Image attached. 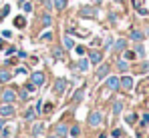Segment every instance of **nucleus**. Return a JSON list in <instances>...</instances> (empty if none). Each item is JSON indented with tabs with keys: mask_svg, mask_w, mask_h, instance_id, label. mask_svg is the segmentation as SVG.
I'll return each mask as SVG.
<instances>
[{
	"mask_svg": "<svg viewBox=\"0 0 149 138\" xmlns=\"http://www.w3.org/2000/svg\"><path fill=\"white\" fill-rule=\"evenodd\" d=\"M45 2V6H47V10H52L54 6H52V0H42Z\"/></svg>",
	"mask_w": 149,
	"mask_h": 138,
	"instance_id": "obj_37",
	"label": "nucleus"
},
{
	"mask_svg": "<svg viewBox=\"0 0 149 138\" xmlns=\"http://www.w3.org/2000/svg\"><path fill=\"white\" fill-rule=\"evenodd\" d=\"M10 78H12V72L6 68H0V82H10Z\"/></svg>",
	"mask_w": 149,
	"mask_h": 138,
	"instance_id": "obj_13",
	"label": "nucleus"
},
{
	"mask_svg": "<svg viewBox=\"0 0 149 138\" xmlns=\"http://www.w3.org/2000/svg\"><path fill=\"white\" fill-rule=\"evenodd\" d=\"M101 122H103V114L101 112H91L89 114V126H93V128H97V126H101Z\"/></svg>",
	"mask_w": 149,
	"mask_h": 138,
	"instance_id": "obj_3",
	"label": "nucleus"
},
{
	"mask_svg": "<svg viewBox=\"0 0 149 138\" xmlns=\"http://www.w3.org/2000/svg\"><path fill=\"white\" fill-rule=\"evenodd\" d=\"M38 2H40V0H38Z\"/></svg>",
	"mask_w": 149,
	"mask_h": 138,
	"instance_id": "obj_51",
	"label": "nucleus"
},
{
	"mask_svg": "<svg viewBox=\"0 0 149 138\" xmlns=\"http://www.w3.org/2000/svg\"><path fill=\"white\" fill-rule=\"evenodd\" d=\"M143 38H145V36H143V32H141V30H133V32H131V40H135V42H141Z\"/></svg>",
	"mask_w": 149,
	"mask_h": 138,
	"instance_id": "obj_15",
	"label": "nucleus"
},
{
	"mask_svg": "<svg viewBox=\"0 0 149 138\" xmlns=\"http://www.w3.org/2000/svg\"><path fill=\"white\" fill-rule=\"evenodd\" d=\"M135 56H137V54H135L133 50H125V60H133Z\"/></svg>",
	"mask_w": 149,
	"mask_h": 138,
	"instance_id": "obj_32",
	"label": "nucleus"
},
{
	"mask_svg": "<svg viewBox=\"0 0 149 138\" xmlns=\"http://www.w3.org/2000/svg\"><path fill=\"white\" fill-rule=\"evenodd\" d=\"M54 58H63V50L61 48H54Z\"/></svg>",
	"mask_w": 149,
	"mask_h": 138,
	"instance_id": "obj_38",
	"label": "nucleus"
},
{
	"mask_svg": "<svg viewBox=\"0 0 149 138\" xmlns=\"http://www.w3.org/2000/svg\"><path fill=\"white\" fill-rule=\"evenodd\" d=\"M89 66H91V62H89V58H85V56H81V60L77 62V70H79V72H87V70H89Z\"/></svg>",
	"mask_w": 149,
	"mask_h": 138,
	"instance_id": "obj_10",
	"label": "nucleus"
},
{
	"mask_svg": "<svg viewBox=\"0 0 149 138\" xmlns=\"http://www.w3.org/2000/svg\"><path fill=\"white\" fill-rule=\"evenodd\" d=\"M101 2H103V0H93V4H101Z\"/></svg>",
	"mask_w": 149,
	"mask_h": 138,
	"instance_id": "obj_46",
	"label": "nucleus"
},
{
	"mask_svg": "<svg viewBox=\"0 0 149 138\" xmlns=\"http://www.w3.org/2000/svg\"><path fill=\"white\" fill-rule=\"evenodd\" d=\"M26 90H30V92H32V90H36V86H34V84L30 82V84H26Z\"/></svg>",
	"mask_w": 149,
	"mask_h": 138,
	"instance_id": "obj_42",
	"label": "nucleus"
},
{
	"mask_svg": "<svg viewBox=\"0 0 149 138\" xmlns=\"http://www.w3.org/2000/svg\"><path fill=\"white\" fill-rule=\"evenodd\" d=\"M16 96H18L20 100H28V98H30V96H28V90H20L18 94H16Z\"/></svg>",
	"mask_w": 149,
	"mask_h": 138,
	"instance_id": "obj_33",
	"label": "nucleus"
},
{
	"mask_svg": "<svg viewBox=\"0 0 149 138\" xmlns=\"http://www.w3.org/2000/svg\"><path fill=\"white\" fill-rule=\"evenodd\" d=\"M16 74H26V68H24V66H20V68L16 70Z\"/></svg>",
	"mask_w": 149,
	"mask_h": 138,
	"instance_id": "obj_43",
	"label": "nucleus"
},
{
	"mask_svg": "<svg viewBox=\"0 0 149 138\" xmlns=\"http://www.w3.org/2000/svg\"><path fill=\"white\" fill-rule=\"evenodd\" d=\"M16 98H18V96H16V90H12V88L2 90V102H6V104H14Z\"/></svg>",
	"mask_w": 149,
	"mask_h": 138,
	"instance_id": "obj_1",
	"label": "nucleus"
},
{
	"mask_svg": "<svg viewBox=\"0 0 149 138\" xmlns=\"http://www.w3.org/2000/svg\"><path fill=\"white\" fill-rule=\"evenodd\" d=\"M52 24V16L49 14H42V26H50Z\"/></svg>",
	"mask_w": 149,
	"mask_h": 138,
	"instance_id": "obj_28",
	"label": "nucleus"
},
{
	"mask_svg": "<svg viewBox=\"0 0 149 138\" xmlns=\"http://www.w3.org/2000/svg\"><path fill=\"white\" fill-rule=\"evenodd\" d=\"M67 132H69V130H67L65 124H58V126H56V136H65Z\"/></svg>",
	"mask_w": 149,
	"mask_h": 138,
	"instance_id": "obj_23",
	"label": "nucleus"
},
{
	"mask_svg": "<svg viewBox=\"0 0 149 138\" xmlns=\"http://www.w3.org/2000/svg\"><path fill=\"white\" fill-rule=\"evenodd\" d=\"M107 88L109 90H119L121 88V82L117 76H107Z\"/></svg>",
	"mask_w": 149,
	"mask_h": 138,
	"instance_id": "obj_7",
	"label": "nucleus"
},
{
	"mask_svg": "<svg viewBox=\"0 0 149 138\" xmlns=\"http://www.w3.org/2000/svg\"><path fill=\"white\" fill-rule=\"evenodd\" d=\"M22 8H24V12H32V4H30V2H24Z\"/></svg>",
	"mask_w": 149,
	"mask_h": 138,
	"instance_id": "obj_36",
	"label": "nucleus"
},
{
	"mask_svg": "<svg viewBox=\"0 0 149 138\" xmlns=\"http://www.w3.org/2000/svg\"><path fill=\"white\" fill-rule=\"evenodd\" d=\"M49 138H58V136H49Z\"/></svg>",
	"mask_w": 149,
	"mask_h": 138,
	"instance_id": "obj_48",
	"label": "nucleus"
},
{
	"mask_svg": "<svg viewBox=\"0 0 149 138\" xmlns=\"http://www.w3.org/2000/svg\"><path fill=\"white\" fill-rule=\"evenodd\" d=\"M2 36H4V38H10V36H12V32H10V30H4V32H2Z\"/></svg>",
	"mask_w": 149,
	"mask_h": 138,
	"instance_id": "obj_41",
	"label": "nucleus"
},
{
	"mask_svg": "<svg viewBox=\"0 0 149 138\" xmlns=\"http://www.w3.org/2000/svg\"><path fill=\"white\" fill-rule=\"evenodd\" d=\"M101 60H103V52H99V50H91L89 52V62L91 64H101Z\"/></svg>",
	"mask_w": 149,
	"mask_h": 138,
	"instance_id": "obj_9",
	"label": "nucleus"
},
{
	"mask_svg": "<svg viewBox=\"0 0 149 138\" xmlns=\"http://www.w3.org/2000/svg\"><path fill=\"white\" fill-rule=\"evenodd\" d=\"M121 110H123V102L117 100V102L113 104V114H121Z\"/></svg>",
	"mask_w": 149,
	"mask_h": 138,
	"instance_id": "obj_22",
	"label": "nucleus"
},
{
	"mask_svg": "<svg viewBox=\"0 0 149 138\" xmlns=\"http://www.w3.org/2000/svg\"><path fill=\"white\" fill-rule=\"evenodd\" d=\"M42 130H45V124H40V122H36V124L32 126V134H34V136L42 134Z\"/></svg>",
	"mask_w": 149,
	"mask_h": 138,
	"instance_id": "obj_17",
	"label": "nucleus"
},
{
	"mask_svg": "<svg viewBox=\"0 0 149 138\" xmlns=\"http://www.w3.org/2000/svg\"><path fill=\"white\" fill-rule=\"evenodd\" d=\"M12 114H14V106L2 102V104H0V116H2V118H10Z\"/></svg>",
	"mask_w": 149,
	"mask_h": 138,
	"instance_id": "obj_5",
	"label": "nucleus"
},
{
	"mask_svg": "<svg viewBox=\"0 0 149 138\" xmlns=\"http://www.w3.org/2000/svg\"><path fill=\"white\" fill-rule=\"evenodd\" d=\"M67 86H69V82H67L65 78H56V82H54V92H56V94H63V92L67 90Z\"/></svg>",
	"mask_w": 149,
	"mask_h": 138,
	"instance_id": "obj_8",
	"label": "nucleus"
},
{
	"mask_svg": "<svg viewBox=\"0 0 149 138\" xmlns=\"http://www.w3.org/2000/svg\"><path fill=\"white\" fill-rule=\"evenodd\" d=\"M14 26H16V28H24L26 26V18L24 16H16V18H14Z\"/></svg>",
	"mask_w": 149,
	"mask_h": 138,
	"instance_id": "obj_20",
	"label": "nucleus"
},
{
	"mask_svg": "<svg viewBox=\"0 0 149 138\" xmlns=\"http://www.w3.org/2000/svg\"><path fill=\"white\" fill-rule=\"evenodd\" d=\"M2 138H10L12 136V126H2Z\"/></svg>",
	"mask_w": 149,
	"mask_h": 138,
	"instance_id": "obj_21",
	"label": "nucleus"
},
{
	"mask_svg": "<svg viewBox=\"0 0 149 138\" xmlns=\"http://www.w3.org/2000/svg\"><path fill=\"white\" fill-rule=\"evenodd\" d=\"M73 50H74L77 56H85V54H87V48H85V46H74Z\"/></svg>",
	"mask_w": 149,
	"mask_h": 138,
	"instance_id": "obj_24",
	"label": "nucleus"
},
{
	"mask_svg": "<svg viewBox=\"0 0 149 138\" xmlns=\"http://www.w3.org/2000/svg\"><path fill=\"white\" fill-rule=\"evenodd\" d=\"M119 82H121V88H125V90H131L133 84H135L131 76H123V78H119Z\"/></svg>",
	"mask_w": 149,
	"mask_h": 138,
	"instance_id": "obj_11",
	"label": "nucleus"
},
{
	"mask_svg": "<svg viewBox=\"0 0 149 138\" xmlns=\"http://www.w3.org/2000/svg\"><path fill=\"white\" fill-rule=\"evenodd\" d=\"M125 122H127V124H135V122H137V114H127L125 116Z\"/></svg>",
	"mask_w": 149,
	"mask_h": 138,
	"instance_id": "obj_27",
	"label": "nucleus"
},
{
	"mask_svg": "<svg viewBox=\"0 0 149 138\" xmlns=\"http://www.w3.org/2000/svg\"><path fill=\"white\" fill-rule=\"evenodd\" d=\"M52 6L56 10H65L67 8V0H52Z\"/></svg>",
	"mask_w": 149,
	"mask_h": 138,
	"instance_id": "obj_19",
	"label": "nucleus"
},
{
	"mask_svg": "<svg viewBox=\"0 0 149 138\" xmlns=\"http://www.w3.org/2000/svg\"><path fill=\"white\" fill-rule=\"evenodd\" d=\"M40 40H42V42H49V40H52V30H47V32L40 36Z\"/></svg>",
	"mask_w": 149,
	"mask_h": 138,
	"instance_id": "obj_25",
	"label": "nucleus"
},
{
	"mask_svg": "<svg viewBox=\"0 0 149 138\" xmlns=\"http://www.w3.org/2000/svg\"><path fill=\"white\" fill-rule=\"evenodd\" d=\"M99 138H107V136H105V134H101V136H99Z\"/></svg>",
	"mask_w": 149,
	"mask_h": 138,
	"instance_id": "obj_47",
	"label": "nucleus"
},
{
	"mask_svg": "<svg viewBox=\"0 0 149 138\" xmlns=\"http://www.w3.org/2000/svg\"><path fill=\"white\" fill-rule=\"evenodd\" d=\"M63 46H65L67 50H73V48H74V40H73V36L65 34V36H63Z\"/></svg>",
	"mask_w": 149,
	"mask_h": 138,
	"instance_id": "obj_12",
	"label": "nucleus"
},
{
	"mask_svg": "<svg viewBox=\"0 0 149 138\" xmlns=\"http://www.w3.org/2000/svg\"><path fill=\"white\" fill-rule=\"evenodd\" d=\"M52 108H54V106H52L50 102H47V104L40 108V112H42V114H49V112H52Z\"/></svg>",
	"mask_w": 149,
	"mask_h": 138,
	"instance_id": "obj_26",
	"label": "nucleus"
},
{
	"mask_svg": "<svg viewBox=\"0 0 149 138\" xmlns=\"http://www.w3.org/2000/svg\"><path fill=\"white\" fill-rule=\"evenodd\" d=\"M111 136H113V138H121V130H113Z\"/></svg>",
	"mask_w": 149,
	"mask_h": 138,
	"instance_id": "obj_40",
	"label": "nucleus"
},
{
	"mask_svg": "<svg viewBox=\"0 0 149 138\" xmlns=\"http://www.w3.org/2000/svg\"><path fill=\"white\" fill-rule=\"evenodd\" d=\"M8 12H10V6H4V8L0 10V18H4V16H6Z\"/></svg>",
	"mask_w": 149,
	"mask_h": 138,
	"instance_id": "obj_34",
	"label": "nucleus"
},
{
	"mask_svg": "<svg viewBox=\"0 0 149 138\" xmlns=\"http://www.w3.org/2000/svg\"><path fill=\"white\" fill-rule=\"evenodd\" d=\"M109 72H111V66L109 64H101L97 72H95V76H97V80H103V78H107L109 76Z\"/></svg>",
	"mask_w": 149,
	"mask_h": 138,
	"instance_id": "obj_6",
	"label": "nucleus"
},
{
	"mask_svg": "<svg viewBox=\"0 0 149 138\" xmlns=\"http://www.w3.org/2000/svg\"><path fill=\"white\" fill-rule=\"evenodd\" d=\"M115 2H121V0H115Z\"/></svg>",
	"mask_w": 149,
	"mask_h": 138,
	"instance_id": "obj_49",
	"label": "nucleus"
},
{
	"mask_svg": "<svg viewBox=\"0 0 149 138\" xmlns=\"http://www.w3.org/2000/svg\"><path fill=\"white\" fill-rule=\"evenodd\" d=\"M147 80H149V76H147Z\"/></svg>",
	"mask_w": 149,
	"mask_h": 138,
	"instance_id": "obj_50",
	"label": "nucleus"
},
{
	"mask_svg": "<svg viewBox=\"0 0 149 138\" xmlns=\"http://www.w3.org/2000/svg\"><path fill=\"white\" fill-rule=\"evenodd\" d=\"M141 124H143V126H147V124H149V112H147V114H143V118H141Z\"/></svg>",
	"mask_w": 149,
	"mask_h": 138,
	"instance_id": "obj_35",
	"label": "nucleus"
},
{
	"mask_svg": "<svg viewBox=\"0 0 149 138\" xmlns=\"http://www.w3.org/2000/svg\"><path fill=\"white\" fill-rule=\"evenodd\" d=\"M71 136H73V138L81 136V128H79V126H73V128H71Z\"/></svg>",
	"mask_w": 149,
	"mask_h": 138,
	"instance_id": "obj_30",
	"label": "nucleus"
},
{
	"mask_svg": "<svg viewBox=\"0 0 149 138\" xmlns=\"http://www.w3.org/2000/svg\"><path fill=\"white\" fill-rule=\"evenodd\" d=\"M30 82H32L34 86H42V84H45V72H40V70L32 72V74H30Z\"/></svg>",
	"mask_w": 149,
	"mask_h": 138,
	"instance_id": "obj_4",
	"label": "nucleus"
},
{
	"mask_svg": "<svg viewBox=\"0 0 149 138\" xmlns=\"http://www.w3.org/2000/svg\"><path fill=\"white\" fill-rule=\"evenodd\" d=\"M79 14H81L83 18H95V16H97V8H95V6H81Z\"/></svg>",
	"mask_w": 149,
	"mask_h": 138,
	"instance_id": "obj_2",
	"label": "nucleus"
},
{
	"mask_svg": "<svg viewBox=\"0 0 149 138\" xmlns=\"http://www.w3.org/2000/svg\"><path fill=\"white\" fill-rule=\"evenodd\" d=\"M83 96H85V86H83V88H79V90L74 92L73 102H81V100H83Z\"/></svg>",
	"mask_w": 149,
	"mask_h": 138,
	"instance_id": "obj_18",
	"label": "nucleus"
},
{
	"mask_svg": "<svg viewBox=\"0 0 149 138\" xmlns=\"http://www.w3.org/2000/svg\"><path fill=\"white\" fill-rule=\"evenodd\" d=\"M117 68L121 70V72H127V70H129V62H127L125 58H121V60H117Z\"/></svg>",
	"mask_w": 149,
	"mask_h": 138,
	"instance_id": "obj_16",
	"label": "nucleus"
},
{
	"mask_svg": "<svg viewBox=\"0 0 149 138\" xmlns=\"http://www.w3.org/2000/svg\"><path fill=\"white\" fill-rule=\"evenodd\" d=\"M34 114H36V110H34V108H28V110H26V114H24V118H26V120H32Z\"/></svg>",
	"mask_w": 149,
	"mask_h": 138,
	"instance_id": "obj_29",
	"label": "nucleus"
},
{
	"mask_svg": "<svg viewBox=\"0 0 149 138\" xmlns=\"http://www.w3.org/2000/svg\"><path fill=\"white\" fill-rule=\"evenodd\" d=\"M2 126H4V118L0 116V130H2Z\"/></svg>",
	"mask_w": 149,
	"mask_h": 138,
	"instance_id": "obj_45",
	"label": "nucleus"
},
{
	"mask_svg": "<svg viewBox=\"0 0 149 138\" xmlns=\"http://www.w3.org/2000/svg\"><path fill=\"white\" fill-rule=\"evenodd\" d=\"M18 58H26V52H24V50H18Z\"/></svg>",
	"mask_w": 149,
	"mask_h": 138,
	"instance_id": "obj_44",
	"label": "nucleus"
},
{
	"mask_svg": "<svg viewBox=\"0 0 149 138\" xmlns=\"http://www.w3.org/2000/svg\"><path fill=\"white\" fill-rule=\"evenodd\" d=\"M113 48H115V52H123L125 48H127V40H123V38H121V40H117V42L113 44Z\"/></svg>",
	"mask_w": 149,
	"mask_h": 138,
	"instance_id": "obj_14",
	"label": "nucleus"
},
{
	"mask_svg": "<svg viewBox=\"0 0 149 138\" xmlns=\"http://www.w3.org/2000/svg\"><path fill=\"white\" fill-rule=\"evenodd\" d=\"M135 54L143 58V56H145V48H143V46H141V44H137V48H135Z\"/></svg>",
	"mask_w": 149,
	"mask_h": 138,
	"instance_id": "obj_31",
	"label": "nucleus"
},
{
	"mask_svg": "<svg viewBox=\"0 0 149 138\" xmlns=\"http://www.w3.org/2000/svg\"><path fill=\"white\" fill-rule=\"evenodd\" d=\"M141 72H149V62H143L141 64Z\"/></svg>",
	"mask_w": 149,
	"mask_h": 138,
	"instance_id": "obj_39",
	"label": "nucleus"
}]
</instances>
